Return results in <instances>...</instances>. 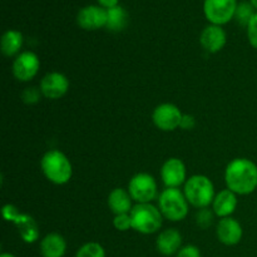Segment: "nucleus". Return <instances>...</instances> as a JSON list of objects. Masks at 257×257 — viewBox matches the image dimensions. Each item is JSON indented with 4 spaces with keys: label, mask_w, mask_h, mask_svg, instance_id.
Here are the masks:
<instances>
[{
    "label": "nucleus",
    "mask_w": 257,
    "mask_h": 257,
    "mask_svg": "<svg viewBox=\"0 0 257 257\" xmlns=\"http://www.w3.org/2000/svg\"><path fill=\"white\" fill-rule=\"evenodd\" d=\"M40 60L33 52H23L13 63V74L20 82H29L38 74Z\"/></svg>",
    "instance_id": "10"
},
{
    "label": "nucleus",
    "mask_w": 257,
    "mask_h": 257,
    "mask_svg": "<svg viewBox=\"0 0 257 257\" xmlns=\"http://www.w3.org/2000/svg\"><path fill=\"white\" fill-rule=\"evenodd\" d=\"M195 125H196V120H195V117H193V115L183 114L182 120H181V125H180L182 130H185V131L193 130V128H195Z\"/></svg>",
    "instance_id": "29"
},
{
    "label": "nucleus",
    "mask_w": 257,
    "mask_h": 257,
    "mask_svg": "<svg viewBox=\"0 0 257 257\" xmlns=\"http://www.w3.org/2000/svg\"><path fill=\"white\" fill-rule=\"evenodd\" d=\"M77 23L84 30H98L107 25V10L99 5H88L77 14Z\"/></svg>",
    "instance_id": "12"
},
{
    "label": "nucleus",
    "mask_w": 257,
    "mask_h": 257,
    "mask_svg": "<svg viewBox=\"0 0 257 257\" xmlns=\"http://www.w3.org/2000/svg\"><path fill=\"white\" fill-rule=\"evenodd\" d=\"M182 117L183 114L180 108L172 103L160 104L158 107H156L152 114V119L156 127L165 132H171L180 127Z\"/></svg>",
    "instance_id": "9"
},
{
    "label": "nucleus",
    "mask_w": 257,
    "mask_h": 257,
    "mask_svg": "<svg viewBox=\"0 0 257 257\" xmlns=\"http://www.w3.org/2000/svg\"><path fill=\"white\" fill-rule=\"evenodd\" d=\"M182 235L176 228H167L158 235L156 240V247L158 252L165 256H172L181 250Z\"/></svg>",
    "instance_id": "16"
},
{
    "label": "nucleus",
    "mask_w": 257,
    "mask_h": 257,
    "mask_svg": "<svg viewBox=\"0 0 257 257\" xmlns=\"http://www.w3.org/2000/svg\"><path fill=\"white\" fill-rule=\"evenodd\" d=\"M176 257H201V251L198 250L197 246L187 245L178 251Z\"/></svg>",
    "instance_id": "28"
},
{
    "label": "nucleus",
    "mask_w": 257,
    "mask_h": 257,
    "mask_svg": "<svg viewBox=\"0 0 257 257\" xmlns=\"http://www.w3.org/2000/svg\"><path fill=\"white\" fill-rule=\"evenodd\" d=\"M250 3L253 5V8H255V9L257 10V0H250Z\"/></svg>",
    "instance_id": "32"
},
{
    "label": "nucleus",
    "mask_w": 257,
    "mask_h": 257,
    "mask_svg": "<svg viewBox=\"0 0 257 257\" xmlns=\"http://www.w3.org/2000/svg\"><path fill=\"white\" fill-rule=\"evenodd\" d=\"M113 225L118 231H128L132 228V218L131 213H123V215H115L113 220Z\"/></svg>",
    "instance_id": "26"
},
{
    "label": "nucleus",
    "mask_w": 257,
    "mask_h": 257,
    "mask_svg": "<svg viewBox=\"0 0 257 257\" xmlns=\"http://www.w3.org/2000/svg\"><path fill=\"white\" fill-rule=\"evenodd\" d=\"M97 2L99 7L104 8L105 10L118 7V4H119V0H97Z\"/></svg>",
    "instance_id": "30"
},
{
    "label": "nucleus",
    "mask_w": 257,
    "mask_h": 257,
    "mask_svg": "<svg viewBox=\"0 0 257 257\" xmlns=\"http://www.w3.org/2000/svg\"><path fill=\"white\" fill-rule=\"evenodd\" d=\"M0 257H17V256H14V255H13V253L4 252V253H2V256H0Z\"/></svg>",
    "instance_id": "31"
},
{
    "label": "nucleus",
    "mask_w": 257,
    "mask_h": 257,
    "mask_svg": "<svg viewBox=\"0 0 257 257\" xmlns=\"http://www.w3.org/2000/svg\"><path fill=\"white\" fill-rule=\"evenodd\" d=\"M23 34L18 30H7L2 37V52L5 57L18 54L23 47Z\"/></svg>",
    "instance_id": "20"
},
{
    "label": "nucleus",
    "mask_w": 257,
    "mask_h": 257,
    "mask_svg": "<svg viewBox=\"0 0 257 257\" xmlns=\"http://www.w3.org/2000/svg\"><path fill=\"white\" fill-rule=\"evenodd\" d=\"M75 257H105V251L100 243L87 242L77 251Z\"/></svg>",
    "instance_id": "23"
},
{
    "label": "nucleus",
    "mask_w": 257,
    "mask_h": 257,
    "mask_svg": "<svg viewBox=\"0 0 257 257\" xmlns=\"http://www.w3.org/2000/svg\"><path fill=\"white\" fill-rule=\"evenodd\" d=\"M216 233H217L220 242H222L226 246H233L240 242L243 231L242 226L240 225L238 221H236L232 217H225L218 221Z\"/></svg>",
    "instance_id": "14"
},
{
    "label": "nucleus",
    "mask_w": 257,
    "mask_h": 257,
    "mask_svg": "<svg viewBox=\"0 0 257 257\" xmlns=\"http://www.w3.org/2000/svg\"><path fill=\"white\" fill-rule=\"evenodd\" d=\"M188 201L185 193L178 188L167 187L158 197V207L163 217L177 222L185 220L188 215Z\"/></svg>",
    "instance_id": "4"
},
{
    "label": "nucleus",
    "mask_w": 257,
    "mask_h": 257,
    "mask_svg": "<svg viewBox=\"0 0 257 257\" xmlns=\"http://www.w3.org/2000/svg\"><path fill=\"white\" fill-rule=\"evenodd\" d=\"M161 177L166 187L178 188L186 183V166L180 158H170L161 168Z\"/></svg>",
    "instance_id": "13"
},
{
    "label": "nucleus",
    "mask_w": 257,
    "mask_h": 257,
    "mask_svg": "<svg viewBox=\"0 0 257 257\" xmlns=\"http://www.w3.org/2000/svg\"><path fill=\"white\" fill-rule=\"evenodd\" d=\"M237 207V197L231 190H223L217 193L212 202V211L221 218L230 217Z\"/></svg>",
    "instance_id": "17"
},
{
    "label": "nucleus",
    "mask_w": 257,
    "mask_h": 257,
    "mask_svg": "<svg viewBox=\"0 0 257 257\" xmlns=\"http://www.w3.org/2000/svg\"><path fill=\"white\" fill-rule=\"evenodd\" d=\"M185 196L193 207L206 208L215 200V186L212 181L203 175H195L185 183Z\"/></svg>",
    "instance_id": "3"
},
{
    "label": "nucleus",
    "mask_w": 257,
    "mask_h": 257,
    "mask_svg": "<svg viewBox=\"0 0 257 257\" xmlns=\"http://www.w3.org/2000/svg\"><path fill=\"white\" fill-rule=\"evenodd\" d=\"M67 251V242L59 233H48L40 242V253L43 257H63Z\"/></svg>",
    "instance_id": "18"
},
{
    "label": "nucleus",
    "mask_w": 257,
    "mask_h": 257,
    "mask_svg": "<svg viewBox=\"0 0 257 257\" xmlns=\"http://www.w3.org/2000/svg\"><path fill=\"white\" fill-rule=\"evenodd\" d=\"M3 216L7 221L14 223L18 227L20 237L27 243H34L39 238V226L32 216L22 213L14 205H5L3 207Z\"/></svg>",
    "instance_id": "6"
},
{
    "label": "nucleus",
    "mask_w": 257,
    "mask_h": 257,
    "mask_svg": "<svg viewBox=\"0 0 257 257\" xmlns=\"http://www.w3.org/2000/svg\"><path fill=\"white\" fill-rule=\"evenodd\" d=\"M237 4V0H205L203 13L211 24L222 27L235 18Z\"/></svg>",
    "instance_id": "7"
},
{
    "label": "nucleus",
    "mask_w": 257,
    "mask_h": 257,
    "mask_svg": "<svg viewBox=\"0 0 257 257\" xmlns=\"http://www.w3.org/2000/svg\"><path fill=\"white\" fill-rule=\"evenodd\" d=\"M128 192L137 203H151L157 197V183L148 173H137L131 178Z\"/></svg>",
    "instance_id": "8"
},
{
    "label": "nucleus",
    "mask_w": 257,
    "mask_h": 257,
    "mask_svg": "<svg viewBox=\"0 0 257 257\" xmlns=\"http://www.w3.org/2000/svg\"><path fill=\"white\" fill-rule=\"evenodd\" d=\"M247 38L250 44L252 45L255 49H257V13L255 17L252 18V20L250 22V24L247 25Z\"/></svg>",
    "instance_id": "27"
},
{
    "label": "nucleus",
    "mask_w": 257,
    "mask_h": 257,
    "mask_svg": "<svg viewBox=\"0 0 257 257\" xmlns=\"http://www.w3.org/2000/svg\"><path fill=\"white\" fill-rule=\"evenodd\" d=\"M108 206L114 215L131 213L133 208L132 197L124 188H114L108 196Z\"/></svg>",
    "instance_id": "19"
},
{
    "label": "nucleus",
    "mask_w": 257,
    "mask_h": 257,
    "mask_svg": "<svg viewBox=\"0 0 257 257\" xmlns=\"http://www.w3.org/2000/svg\"><path fill=\"white\" fill-rule=\"evenodd\" d=\"M228 190L236 195H250L257 188V166L247 158H236L228 163L225 172Z\"/></svg>",
    "instance_id": "1"
},
{
    "label": "nucleus",
    "mask_w": 257,
    "mask_h": 257,
    "mask_svg": "<svg viewBox=\"0 0 257 257\" xmlns=\"http://www.w3.org/2000/svg\"><path fill=\"white\" fill-rule=\"evenodd\" d=\"M40 167L45 177L54 185H65L72 178V163L64 153L58 150L48 151L40 161Z\"/></svg>",
    "instance_id": "2"
},
{
    "label": "nucleus",
    "mask_w": 257,
    "mask_h": 257,
    "mask_svg": "<svg viewBox=\"0 0 257 257\" xmlns=\"http://www.w3.org/2000/svg\"><path fill=\"white\" fill-rule=\"evenodd\" d=\"M227 42L226 32L220 25H208L201 33L200 43L208 53H217L223 49Z\"/></svg>",
    "instance_id": "15"
},
{
    "label": "nucleus",
    "mask_w": 257,
    "mask_h": 257,
    "mask_svg": "<svg viewBox=\"0 0 257 257\" xmlns=\"http://www.w3.org/2000/svg\"><path fill=\"white\" fill-rule=\"evenodd\" d=\"M42 95L43 94L40 88L38 89V88L35 87H30V88H27V89L22 93V99L23 102L27 103V104H35V103L39 102Z\"/></svg>",
    "instance_id": "25"
},
{
    "label": "nucleus",
    "mask_w": 257,
    "mask_h": 257,
    "mask_svg": "<svg viewBox=\"0 0 257 257\" xmlns=\"http://www.w3.org/2000/svg\"><path fill=\"white\" fill-rule=\"evenodd\" d=\"M257 10L253 8V5L250 2H242L238 3L237 8H236L235 13V19L242 27L247 28V25L250 24V22L252 20V18L255 17Z\"/></svg>",
    "instance_id": "22"
},
{
    "label": "nucleus",
    "mask_w": 257,
    "mask_h": 257,
    "mask_svg": "<svg viewBox=\"0 0 257 257\" xmlns=\"http://www.w3.org/2000/svg\"><path fill=\"white\" fill-rule=\"evenodd\" d=\"M162 217L160 208L151 203H137L131 211L132 228L143 235L157 232L162 226Z\"/></svg>",
    "instance_id": "5"
},
{
    "label": "nucleus",
    "mask_w": 257,
    "mask_h": 257,
    "mask_svg": "<svg viewBox=\"0 0 257 257\" xmlns=\"http://www.w3.org/2000/svg\"><path fill=\"white\" fill-rule=\"evenodd\" d=\"M68 89H69V80L59 72L48 73L40 82L42 94L48 99H59L67 94Z\"/></svg>",
    "instance_id": "11"
},
{
    "label": "nucleus",
    "mask_w": 257,
    "mask_h": 257,
    "mask_svg": "<svg viewBox=\"0 0 257 257\" xmlns=\"http://www.w3.org/2000/svg\"><path fill=\"white\" fill-rule=\"evenodd\" d=\"M213 215L207 207L206 208H200V211L196 215V222L200 226L201 228H208L212 225Z\"/></svg>",
    "instance_id": "24"
},
{
    "label": "nucleus",
    "mask_w": 257,
    "mask_h": 257,
    "mask_svg": "<svg viewBox=\"0 0 257 257\" xmlns=\"http://www.w3.org/2000/svg\"><path fill=\"white\" fill-rule=\"evenodd\" d=\"M128 24V13L125 12L124 8L115 7L112 9L107 10V28L110 32H122Z\"/></svg>",
    "instance_id": "21"
}]
</instances>
